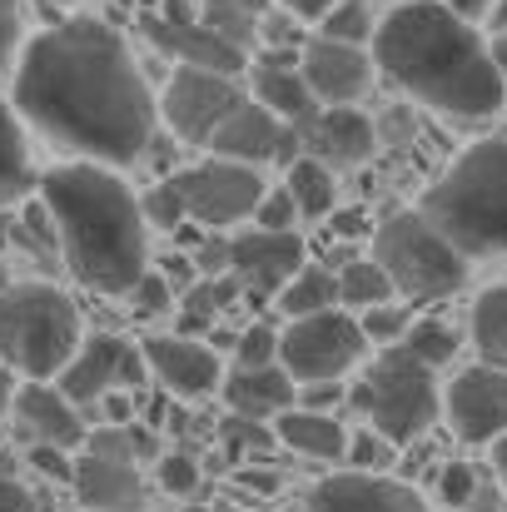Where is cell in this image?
<instances>
[{"instance_id": "277c9868", "label": "cell", "mask_w": 507, "mask_h": 512, "mask_svg": "<svg viewBox=\"0 0 507 512\" xmlns=\"http://www.w3.org/2000/svg\"><path fill=\"white\" fill-rule=\"evenodd\" d=\"M468 264L507 254V135L468 145L438 174L418 209Z\"/></svg>"}, {"instance_id": "2e32d148", "label": "cell", "mask_w": 507, "mask_h": 512, "mask_svg": "<svg viewBox=\"0 0 507 512\" xmlns=\"http://www.w3.org/2000/svg\"><path fill=\"white\" fill-rule=\"evenodd\" d=\"M284 512H428V503L383 473H334Z\"/></svg>"}, {"instance_id": "5bb4252c", "label": "cell", "mask_w": 507, "mask_h": 512, "mask_svg": "<svg viewBox=\"0 0 507 512\" xmlns=\"http://www.w3.org/2000/svg\"><path fill=\"white\" fill-rule=\"evenodd\" d=\"M299 75L314 95L319 110L329 105H358L363 90L373 85V55L363 45H343V40H309L299 50Z\"/></svg>"}, {"instance_id": "603a6c76", "label": "cell", "mask_w": 507, "mask_h": 512, "mask_svg": "<svg viewBox=\"0 0 507 512\" xmlns=\"http://www.w3.org/2000/svg\"><path fill=\"white\" fill-rule=\"evenodd\" d=\"M219 393H224V403H229L234 418L274 423L279 413L294 408V393H299V388L289 383V373H284L279 363H264V368H234V373H224Z\"/></svg>"}, {"instance_id": "680465c9", "label": "cell", "mask_w": 507, "mask_h": 512, "mask_svg": "<svg viewBox=\"0 0 507 512\" xmlns=\"http://www.w3.org/2000/svg\"><path fill=\"white\" fill-rule=\"evenodd\" d=\"M488 25H493V35H507V0H498V5L488 10Z\"/></svg>"}, {"instance_id": "d6a6232c", "label": "cell", "mask_w": 507, "mask_h": 512, "mask_svg": "<svg viewBox=\"0 0 507 512\" xmlns=\"http://www.w3.org/2000/svg\"><path fill=\"white\" fill-rule=\"evenodd\" d=\"M408 324H413V309H408V304H398V299L373 304V309H363V314H358L363 339L378 343V348H398V343H403V334H408Z\"/></svg>"}, {"instance_id": "83f0119b", "label": "cell", "mask_w": 507, "mask_h": 512, "mask_svg": "<svg viewBox=\"0 0 507 512\" xmlns=\"http://www.w3.org/2000/svg\"><path fill=\"white\" fill-rule=\"evenodd\" d=\"M338 279V309H373V304H388L393 299V284H388V274L373 264V259H348L343 269L334 274Z\"/></svg>"}, {"instance_id": "f1b7e54d", "label": "cell", "mask_w": 507, "mask_h": 512, "mask_svg": "<svg viewBox=\"0 0 507 512\" xmlns=\"http://www.w3.org/2000/svg\"><path fill=\"white\" fill-rule=\"evenodd\" d=\"M259 20H264V0H204L199 10V25H209L239 50L259 35Z\"/></svg>"}, {"instance_id": "bcb514c9", "label": "cell", "mask_w": 507, "mask_h": 512, "mask_svg": "<svg viewBox=\"0 0 507 512\" xmlns=\"http://www.w3.org/2000/svg\"><path fill=\"white\" fill-rule=\"evenodd\" d=\"M20 55V0H0V75Z\"/></svg>"}, {"instance_id": "f6af8a7d", "label": "cell", "mask_w": 507, "mask_h": 512, "mask_svg": "<svg viewBox=\"0 0 507 512\" xmlns=\"http://www.w3.org/2000/svg\"><path fill=\"white\" fill-rule=\"evenodd\" d=\"M30 468H35L40 478H50V483H70V473H75V458H70V453H60V448L30 443Z\"/></svg>"}, {"instance_id": "74e56055", "label": "cell", "mask_w": 507, "mask_h": 512, "mask_svg": "<svg viewBox=\"0 0 507 512\" xmlns=\"http://www.w3.org/2000/svg\"><path fill=\"white\" fill-rule=\"evenodd\" d=\"M343 458H348V473H383L393 463V443H383L373 428H363V433L348 438Z\"/></svg>"}, {"instance_id": "9c48e42d", "label": "cell", "mask_w": 507, "mask_h": 512, "mask_svg": "<svg viewBox=\"0 0 507 512\" xmlns=\"http://www.w3.org/2000/svg\"><path fill=\"white\" fill-rule=\"evenodd\" d=\"M184 209L189 224H204V229H234L244 219H254V204L264 199V174L249 170V165H234V160H199V165H184L165 179Z\"/></svg>"}, {"instance_id": "4fadbf2b", "label": "cell", "mask_w": 507, "mask_h": 512, "mask_svg": "<svg viewBox=\"0 0 507 512\" xmlns=\"http://www.w3.org/2000/svg\"><path fill=\"white\" fill-rule=\"evenodd\" d=\"M443 413L463 443H498L507 433V368H463L443 388Z\"/></svg>"}, {"instance_id": "60d3db41", "label": "cell", "mask_w": 507, "mask_h": 512, "mask_svg": "<svg viewBox=\"0 0 507 512\" xmlns=\"http://www.w3.org/2000/svg\"><path fill=\"white\" fill-rule=\"evenodd\" d=\"M224 443H229V453L239 458V453H269L274 448V428L269 423H249V418H234L229 413V423H224Z\"/></svg>"}, {"instance_id": "ab89813d", "label": "cell", "mask_w": 507, "mask_h": 512, "mask_svg": "<svg viewBox=\"0 0 507 512\" xmlns=\"http://www.w3.org/2000/svg\"><path fill=\"white\" fill-rule=\"evenodd\" d=\"M294 224H299V209L284 194V184L279 189H264V199L254 204V229H264V234H294Z\"/></svg>"}, {"instance_id": "f5cc1de1", "label": "cell", "mask_w": 507, "mask_h": 512, "mask_svg": "<svg viewBox=\"0 0 507 512\" xmlns=\"http://www.w3.org/2000/svg\"><path fill=\"white\" fill-rule=\"evenodd\" d=\"M458 512H503V498H498V488H493V483H483V488L473 493V503H468V508H458Z\"/></svg>"}, {"instance_id": "7c38bea8", "label": "cell", "mask_w": 507, "mask_h": 512, "mask_svg": "<svg viewBox=\"0 0 507 512\" xmlns=\"http://www.w3.org/2000/svg\"><path fill=\"white\" fill-rule=\"evenodd\" d=\"M209 150H214V160H234V165H249V170H259V165H294L304 155L299 150V130L279 125L249 95L224 115V125L209 140Z\"/></svg>"}, {"instance_id": "91938a15", "label": "cell", "mask_w": 507, "mask_h": 512, "mask_svg": "<svg viewBox=\"0 0 507 512\" xmlns=\"http://www.w3.org/2000/svg\"><path fill=\"white\" fill-rule=\"evenodd\" d=\"M40 5H50V10H55V5H70V0H40Z\"/></svg>"}, {"instance_id": "7402d4cb", "label": "cell", "mask_w": 507, "mask_h": 512, "mask_svg": "<svg viewBox=\"0 0 507 512\" xmlns=\"http://www.w3.org/2000/svg\"><path fill=\"white\" fill-rule=\"evenodd\" d=\"M70 488L85 512H140L145 503V483H140V463H110V458H75Z\"/></svg>"}, {"instance_id": "f907efd6", "label": "cell", "mask_w": 507, "mask_h": 512, "mask_svg": "<svg viewBox=\"0 0 507 512\" xmlns=\"http://www.w3.org/2000/svg\"><path fill=\"white\" fill-rule=\"evenodd\" d=\"M329 229H334L338 239H353V234L368 229V219H363L358 209H334V214H329Z\"/></svg>"}, {"instance_id": "836d02e7", "label": "cell", "mask_w": 507, "mask_h": 512, "mask_svg": "<svg viewBox=\"0 0 507 512\" xmlns=\"http://www.w3.org/2000/svg\"><path fill=\"white\" fill-rule=\"evenodd\" d=\"M234 294H239V284H234V274H219V279H204V284H194V294H189V304H184V319L194 324V329H209L229 304H234Z\"/></svg>"}, {"instance_id": "e0dca14e", "label": "cell", "mask_w": 507, "mask_h": 512, "mask_svg": "<svg viewBox=\"0 0 507 512\" xmlns=\"http://www.w3.org/2000/svg\"><path fill=\"white\" fill-rule=\"evenodd\" d=\"M140 353H145L150 378H160L165 393H174V398H209L224 383V358L194 334H160Z\"/></svg>"}, {"instance_id": "d590c367", "label": "cell", "mask_w": 507, "mask_h": 512, "mask_svg": "<svg viewBox=\"0 0 507 512\" xmlns=\"http://www.w3.org/2000/svg\"><path fill=\"white\" fill-rule=\"evenodd\" d=\"M478 488H483V473H478L473 463H443V468H438V503L448 512L468 508Z\"/></svg>"}, {"instance_id": "be15d7a7", "label": "cell", "mask_w": 507, "mask_h": 512, "mask_svg": "<svg viewBox=\"0 0 507 512\" xmlns=\"http://www.w3.org/2000/svg\"><path fill=\"white\" fill-rule=\"evenodd\" d=\"M140 512H145V508H140Z\"/></svg>"}, {"instance_id": "30bf717a", "label": "cell", "mask_w": 507, "mask_h": 512, "mask_svg": "<svg viewBox=\"0 0 507 512\" xmlns=\"http://www.w3.org/2000/svg\"><path fill=\"white\" fill-rule=\"evenodd\" d=\"M244 100V80L239 75H219V70H194V65H174L160 100V120L174 140L209 150L214 130L224 125V115Z\"/></svg>"}, {"instance_id": "ffe728a7", "label": "cell", "mask_w": 507, "mask_h": 512, "mask_svg": "<svg viewBox=\"0 0 507 512\" xmlns=\"http://www.w3.org/2000/svg\"><path fill=\"white\" fill-rule=\"evenodd\" d=\"M145 35L155 40V50L174 55V65H194V70H219V75H244V50L229 45L224 35H214L209 25L194 20H165V15H145Z\"/></svg>"}, {"instance_id": "484cf974", "label": "cell", "mask_w": 507, "mask_h": 512, "mask_svg": "<svg viewBox=\"0 0 507 512\" xmlns=\"http://www.w3.org/2000/svg\"><path fill=\"white\" fill-rule=\"evenodd\" d=\"M284 194L294 199L299 219H329L338 209V184H334V170L319 165L314 155H299L294 165H284Z\"/></svg>"}, {"instance_id": "681fc988", "label": "cell", "mask_w": 507, "mask_h": 512, "mask_svg": "<svg viewBox=\"0 0 507 512\" xmlns=\"http://www.w3.org/2000/svg\"><path fill=\"white\" fill-rule=\"evenodd\" d=\"M95 408L105 413L110 428H130V423H135V398H130V393H105Z\"/></svg>"}, {"instance_id": "8fae6325", "label": "cell", "mask_w": 507, "mask_h": 512, "mask_svg": "<svg viewBox=\"0 0 507 512\" xmlns=\"http://www.w3.org/2000/svg\"><path fill=\"white\" fill-rule=\"evenodd\" d=\"M145 378H150V368L135 343L120 334H95V339H80L75 358L60 368L55 388L75 408H95L105 393H135Z\"/></svg>"}, {"instance_id": "6125c7cd", "label": "cell", "mask_w": 507, "mask_h": 512, "mask_svg": "<svg viewBox=\"0 0 507 512\" xmlns=\"http://www.w3.org/2000/svg\"><path fill=\"white\" fill-rule=\"evenodd\" d=\"M0 289H5V269H0Z\"/></svg>"}, {"instance_id": "ee69618b", "label": "cell", "mask_w": 507, "mask_h": 512, "mask_svg": "<svg viewBox=\"0 0 507 512\" xmlns=\"http://www.w3.org/2000/svg\"><path fill=\"white\" fill-rule=\"evenodd\" d=\"M125 299H135V309H140V314H169V309H174V294H169L165 274H145Z\"/></svg>"}, {"instance_id": "94428289", "label": "cell", "mask_w": 507, "mask_h": 512, "mask_svg": "<svg viewBox=\"0 0 507 512\" xmlns=\"http://www.w3.org/2000/svg\"><path fill=\"white\" fill-rule=\"evenodd\" d=\"M184 512H209V508H204V503H199V508H194V503H189V508H184Z\"/></svg>"}, {"instance_id": "11a10c76", "label": "cell", "mask_w": 507, "mask_h": 512, "mask_svg": "<svg viewBox=\"0 0 507 512\" xmlns=\"http://www.w3.org/2000/svg\"><path fill=\"white\" fill-rule=\"evenodd\" d=\"M488 55H493V65H498V75H503V85H507V35H493Z\"/></svg>"}, {"instance_id": "1f68e13d", "label": "cell", "mask_w": 507, "mask_h": 512, "mask_svg": "<svg viewBox=\"0 0 507 512\" xmlns=\"http://www.w3.org/2000/svg\"><path fill=\"white\" fill-rule=\"evenodd\" d=\"M319 35H324V40H343V45H368V40H373L368 0H334V5L319 15Z\"/></svg>"}, {"instance_id": "c3c4849f", "label": "cell", "mask_w": 507, "mask_h": 512, "mask_svg": "<svg viewBox=\"0 0 507 512\" xmlns=\"http://www.w3.org/2000/svg\"><path fill=\"white\" fill-rule=\"evenodd\" d=\"M234 488L259 493V498H274V493L284 488V478H279V468H239V473H234Z\"/></svg>"}, {"instance_id": "8d00e7d4", "label": "cell", "mask_w": 507, "mask_h": 512, "mask_svg": "<svg viewBox=\"0 0 507 512\" xmlns=\"http://www.w3.org/2000/svg\"><path fill=\"white\" fill-rule=\"evenodd\" d=\"M80 453H90V458H110V463H140V453H135V433H130V428H110V423L90 428L85 443H80Z\"/></svg>"}, {"instance_id": "816d5d0a", "label": "cell", "mask_w": 507, "mask_h": 512, "mask_svg": "<svg viewBox=\"0 0 507 512\" xmlns=\"http://www.w3.org/2000/svg\"><path fill=\"white\" fill-rule=\"evenodd\" d=\"M443 5H448L458 20H468V25H473V20H483V15H488L498 0H443Z\"/></svg>"}, {"instance_id": "ac0fdd59", "label": "cell", "mask_w": 507, "mask_h": 512, "mask_svg": "<svg viewBox=\"0 0 507 512\" xmlns=\"http://www.w3.org/2000/svg\"><path fill=\"white\" fill-rule=\"evenodd\" d=\"M10 413H15V423H20V433L30 443H45V448H60V453H75L85 443V433H90L80 408L55 383H20Z\"/></svg>"}, {"instance_id": "3957f363", "label": "cell", "mask_w": 507, "mask_h": 512, "mask_svg": "<svg viewBox=\"0 0 507 512\" xmlns=\"http://www.w3.org/2000/svg\"><path fill=\"white\" fill-rule=\"evenodd\" d=\"M40 204L75 284L125 299L150 274V234L135 189L105 165H55L40 174Z\"/></svg>"}, {"instance_id": "4316f807", "label": "cell", "mask_w": 507, "mask_h": 512, "mask_svg": "<svg viewBox=\"0 0 507 512\" xmlns=\"http://www.w3.org/2000/svg\"><path fill=\"white\" fill-rule=\"evenodd\" d=\"M279 309L289 319H309V314H324V309H338V279L334 269L324 264H304L284 289H279Z\"/></svg>"}, {"instance_id": "b9f144b4", "label": "cell", "mask_w": 507, "mask_h": 512, "mask_svg": "<svg viewBox=\"0 0 507 512\" xmlns=\"http://www.w3.org/2000/svg\"><path fill=\"white\" fill-rule=\"evenodd\" d=\"M0 512H40V498L25 488V478L15 473L5 453H0Z\"/></svg>"}, {"instance_id": "d6986e66", "label": "cell", "mask_w": 507, "mask_h": 512, "mask_svg": "<svg viewBox=\"0 0 507 512\" xmlns=\"http://www.w3.org/2000/svg\"><path fill=\"white\" fill-rule=\"evenodd\" d=\"M304 155H314L319 165H343V170H353V165H363V160H373V150H378V125L358 110V105H329V110H319L304 130Z\"/></svg>"}, {"instance_id": "e575fe53", "label": "cell", "mask_w": 507, "mask_h": 512, "mask_svg": "<svg viewBox=\"0 0 507 512\" xmlns=\"http://www.w3.org/2000/svg\"><path fill=\"white\" fill-rule=\"evenodd\" d=\"M279 363V329L274 324H244L234 334V368H264Z\"/></svg>"}, {"instance_id": "d4e9b609", "label": "cell", "mask_w": 507, "mask_h": 512, "mask_svg": "<svg viewBox=\"0 0 507 512\" xmlns=\"http://www.w3.org/2000/svg\"><path fill=\"white\" fill-rule=\"evenodd\" d=\"M30 189H35V165H30V145H25V125L0 100V209L20 204Z\"/></svg>"}, {"instance_id": "4dcf8cb0", "label": "cell", "mask_w": 507, "mask_h": 512, "mask_svg": "<svg viewBox=\"0 0 507 512\" xmlns=\"http://www.w3.org/2000/svg\"><path fill=\"white\" fill-rule=\"evenodd\" d=\"M473 343L488 358H507V284L478 294V304H473Z\"/></svg>"}, {"instance_id": "7bdbcfd3", "label": "cell", "mask_w": 507, "mask_h": 512, "mask_svg": "<svg viewBox=\"0 0 507 512\" xmlns=\"http://www.w3.org/2000/svg\"><path fill=\"white\" fill-rule=\"evenodd\" d=\"M140 209H145V224L155 219L160 229H184L189 219H184V209H179V199H174V189L169 184H155L145 199H140Z\"/></svg>"}, {"instance_id": "cb8c5ba5", "label": "cell", "mask_w": 507, "mask_h": 512, "mask_svg": "<svg viewBox=\"0 0 507 512\" xmlns=\"http://www.w3.org/2000/svg\"><path fill=\"white\" fill-rule=\"evenodd\" d=\"M269 428H274V438H279L289 453H299V458H309V463H338L343 448H348V433H343V423H338L334 413L289 408V413H279Z\"/></svg>"}, {"instance_id": "f546056e", "label": "cell", "mask_w": 507, "mask_h": 512, "mask_svg": "<svg viewBox=\"0 0 507 512\" xmlns=\"http://www.w3.org/2000/svg\"><path fill=\"white\" fill-rule=\"evenodd\" d=\"M408 358H418L423 368H443V363H453V353H458V334H453V324H443V319H413L408 324V334L398 343Z\"/></svg>"}, {"instance_id": "9a60e30c", "label": "cell", "mask_w": 507, "mask_h": 512, "mask_svg": "<svg viewBox=\"0 0 507 512\" xmlns=\"http://www.w3.org/2000/svg\"><path fill=\"white\" fill-rule=\"evenodd\" d=\"M304 264H309V259H304L299 234H264V229H249V234H234V239H229V274H234V284L249 289L254 299L279 294Z\"/></svg>"}, {"instance_id": "f35d334b", "label": "cell", "mask_w": 507, "mask_h": 512, "mask_svg": "<svg viewBox=\"0 0 507 512\" xmlns=\"http://www.w3.org/2000/svg\"><path fill=\"white\" fill-rule=\"evenodd\" d=\"M155 478H160V488H165L169 498H194L199 483H204V473H199V463L189 453H165L160 468H155Z\"/></svg>"}, {"instance_id": "6da1fadb", "label": "cell", "mask_w": 507, "mask_h": 512, "mask_svg": "<svg viewBox=\"0 0 507 512\" xmlns=\"http://www.w3.org/2000/svg\"><path fill=\"white\" fill-rule=\"evenodd\" d=\"M10 110L45 140L85 155L90 165H135L155 145V95L125 45L105 20L75 15L15 55Z\"/></svg>"}, {"instance_id": "52a82bcc", "label": "cell", "mask_w": 507, "mask_h": 512, "mask_svg": "<svg viewBox=\"0 0 507 512\" xmlns=\"http://www.w3.org/2000/svg\"><path fill=\"white\" fill-rule=\"evenodd\" d=\"M348 403L368 418V428L383 438V443H413L423 438L438 413H443V393H438V378L433 368H423L418 358H408L403 348H383L363 378L353 383Z\"/></svg>"}, {"instance_id": "7dc6e473", "label": "cell", "mask_w": 507, "mask_h": 512, "mask_svg": "<svg viewBox=\"0 0 507 512\" xmlns=\"http://www.w3.org/2000/svg\"><path fill=\"white\" fill-rule=\"evenodd\" d=\"M294 403L309 413H334V403H343V383H309L294 393Z\"/></svg>"}, {"instance_id": "ba28073f", "label": "cell", "mask_w": 507, "mask_h": 512, "mask_svg": "<svg viewBox=\"0 0 507 512\" xmlns=\"http://www.w3.org/2000/svg\"><path fill=\"white\" fill-rule=\"evenodd\" d=\"M368 353V339L348 309H324L309 319H289L279 329V368L294 388L309 383H343Z\"/></svg>"}, {"instance_id": "9f6ffc18", "label": "cell", "mask_w": 507, "mask_h": 512, "mask_svg": "<svg viewBox=\"0 0 507 512\" xmlns=\"http://www.w3.org/2000/svg\"><path fill=\"white\" fill-rule=\"evenodd\" d=\"M493 468H498V483H503V493H507V433L493 443Z\"/></svg>"}, {"instance_id": "7a4b0ae2", "label": "cell", "mask_w": 507, "mask_h": 512, "mask_svg": "<svg viewBox=\"0 0 507 512\" xmlns=\"http://www.w3.org/2000/svg\"><path fill=\"white\" fill-rule=\"evenodd\" d=\"M373 70L438 115L488 120L507 105V85L488 40L443 0H408L373 25Z\"/></svg>"}, {"instance_id": "44dd1931", "label": "cell", "mask_w": 507, "mask_h": 512, "mask_svg": "<svg viewBox=\"0 0 507 512\" xmlns=\"http://www.w3.org/2000/svg\"><path fill=\"white\" fill-rule=\"evenodd\" d=\"M249 100L264 105L289 130H304L319 115V105H314V95H309V85L299 75V55H264L249 70Z\"/></svg>"}, {"instance_id": "6f0895ef", "label": "cell", "mask_w": 507, "mask_h": 512, "mask_svg": "<svg viewBox=\"0 0 507 512\" xmlns=\"http://www.w3.org/2000/svg\"><path fill=\"white\" fill-rule=\"evenodd\" d=\"M10 403H15V383H10V373L0 368V418L10 413Z\"/></svg>"}, {"instance_id": "5b68a950", "label": "cell", "mask_w": 507, "mask_h": 512, "mask_svg": "<svg viewBox=\"0 0 507 512\" xmlns=\"http://www.w3.org/2000/svg\"><path fill=\"white\" fill-rule=\"evenodd\" d=\"M85 339V319L55 284H5L0 289V363L25 383H55Z\"/></svg>"}, {"instance_id": "8992f818", "label": "cell", "mask_w": 507, "mask_h": 512, "mask_svg": "<svg viewBox=\"0 0 507 512\" xmlns=\"http://www.w3.org/2000/svg\"><path fill=\"white\" fill-rule=\"evenodd\" d=\"M373 264L388 274L393 299L403 304H433L468 284V259L418 209H398L373 229Z\"/></svg>"}, {"instance_id": "db71d44e", "label": "cell", "mask_w": 507, "mask_h": 512, "mask_svg": "<svg viewBox=\"0 0 507 512\" xmlns=\"http://www.w3.org/2000/svg\"><path fill=\"white\" fill-rule=\"evenodd\" d=\"M279 5H284L289 15H299V20H319V15H324L334 0H279Z\"/></svg>"}]
</instances>
